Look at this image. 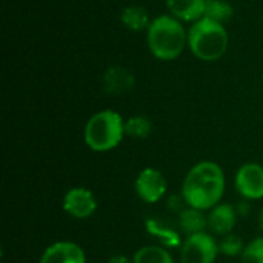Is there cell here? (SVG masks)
<instances>
[{
  "label": "cell",
  "mask_w": 263,
  "mask_h": 263,
  "mask_svg": "<svg viewBox=\"0 0 263 263\" xmlns=\"http://www.w3.org/2000/svg\"><path fill=\"white\" fill-rule=\"evenodd\" d=\"M225 194V173L216 162H199L186 174L182 186L183 202L200 211L219 205Z\"/></svg>",
  "instance_id": "obj_1"
},
{
  "label": "cell",
  "mask_w": 263,
  "mask_h": 263,
  "mask_svg": "<svg viewBox=\"0 0 263 263\" xmlns=\"http://www.w3.org/2000/svg\"><path fill=\"white\" fill-rule=\"evenodd\" d=\"M146 43L157 60L170 62L177 59L188 46V31L180 20L171 14H163L151 20L146 29Z\"/></svg>",
  "instance_id": "obj_2"
},
{
  "label": "cell",
  "mask_w": 263,
  "mask_h": 263,
  "mask_svg": "<svg viewBox=\"0 0 263 263\" xmlns=\"http://www.w3.org/2000/svg\"><path fill=\"white\" fill-rule=\"evenodd\" d=\"M188 48L203 62L219 60L228 48V32L223 23L202 17L188 29Z\"/></svg>",
  "instance_id": "obj_3"
},
{
  "label": "cell",
  "mask_w": 263,
  "mask_h": 263,
  "mask_svg": "<svg viewBox=\"0 0 263 263\" xmlns=\"http://www.w3.org/2000/svg\"><path fill=\"white\" fill-rule=\"evenodd\" d=\"M125 122L112 109L96 112L85 126V143L97 153L114 149L123 139Z\"/></svg>",
  "instance_id": "obj_4"
},
{
  "label": "cell",
  "mask_w": 263,
  "mask_h": 263,
  "mask_svg": "<svg viewBox=\"0 0 263 263\" xmlns=\"http://www.w3.org/2000/svg\"><path fill=\"white\" fill-rule=\"evenodd\" d=\"M219 253V245L213 236L199 233L188 236L182 245L180 260L182 263H214Z\"/></svg>",
  "instance_id": "obj_5"
},
{
  "label": "cell",
  "mask_w": 263,
  "mask_h": 263,
  "mask_svg": "<svg viewBox=\"0 0 263 263\" xmlns=\"http://www.w3.org/2000/svg\"><path fill=\"white\" fill-rule=\"evenodd\" d=\"M236 188L248 200L263 197V166L259 163H245L236 174Z\"/></svg>",
  "instance_id": "obj_6"
},
{
  "label": "cell",
  "mask_w": 263,
  "mask_h": 263,
  "mask_svg": "<svg viewBox=\"0 0 263 263\" xmlns=\"http://www.w3.org/2000/svg\"><path fill=\"white\" fill-rule=\"evenodd\" d=\"M136 191L139 197L146 203L159 202L166 191V180L159 170L146 168L136 180Z\"/></svg>",
  "instance_id": "obj_7"
},
{
  "label": "cell",
  "mask_w": 263,
  "mask_h": 263,
  "mask_svg": "<svg viewBox=\"0 0 263 263\" xmlns=\"http://www.w3.org/2000/svg\"><path fill=\"white\" fill-rule=\"evenodd\" d=\"M96 208V197L86 188H71L63 197V210L76 219H88L94 214Z\"/></svg>",
  "instance_id": "obj_8"
},
{
  "label": "cell",
  "mask_w": 263,
  "mask_h": 263,
  "mask_svg": "<svg viewBox=\"0 0 263 263\" xmlns=\"http://www.w3.org/2000/svg\"><path fill=\"white\" fill-rule=\"evenodd\" d=\"M39 263H86V256L72 242H57L45 250Z\"/></svg>",
  "instance_id": "obj_9"
},
{
  "label": "cell",
  "mask_w": 263,
  "mask_h": 263,
  "mask_svg": "<svg viewBox=\"0 0 263 263\" xmlns=\"http://www.w3.org/2000/svg\"><path fill=\"white\" fill-rule=\"evenodd\" d=\"M237 220V211L230 203L216 205L208 216V228L217 236L231 234Z\"/></svg>",
  "instance_id": "obj_10"
},
{
  "label": "cell",
  "mask_w": 263,
  "mask_h": 263,
  "mask_svg": "<svg viewBox=\"0 0 263 263\" xmlns=\"http://www.w3.org/2000/svg\"><path fill=\"white\" fill-rule=\"evenodd\" d=\"M206 0H166V8L173 17L182 23H194L205 15Z\"/></svg>",
  "instance_id": "obj_11"
},
{
  "label": "cell",
  "mask_w": 263,
  "mask_h": 263,
  "mask_svg": "<svg viewBox=\"0 0 263 263\" xmlns=\"http://www.w3.org/2000/svg\"><path fill=\"white\" fill-rule=\"evenodd\" d=\"M105 88L108 92H125L133 88L134 85V77L133 74L122 68V66H112L105 72Z\"/></svg>",
  "instance_id": "obj_12"
},
{
  "label": "cell",
  "mask_w": 263,
  "mask_h": 263,
  "mask_svg": "<svg viewBox=\"0 0 263 263\" xmlns=\"http://www.w3.org/2000/svg\"><path fill=\"white\" fill-rule=\"evenodd\" d=\"M120 20H122L123 26H126L131 31H143V29H148L151 25L146 9L143 6H137V5L123 8L120 12Z\"/></svg>",
  "instance_id": "obj_13"
},
{
  "label": "cell",
  "mask_w": 263,
  "mask_h": 263,
  "mask_svg": "<svg viewBox=\"0 0 263 263\" xmlns=\"http://www.w3.org/2000/svg\"><path fill=\"white\" fill-rule=\"evenodd\" d=\"M179 225L183 233L188 236L205 233V228H208V217H205L203 211L196 210V208H188L180 213L179 217Z\"/></svg>",
  "instance_id": "obj_14"
},
{
  "label": "cell",
  "mask_w": 263,
  "mask_h": 263,
  "mask_svg": "<svg viewBox=\"0 0 263 263\" xmlns=\"http://www.w3.org/2000/svg\"><path fill=\"white\" fill-rule=\"evenodd\" d=\"M133 263H174L171 254L162 247H143L136 254Z\"/></svg>",
  "instance_id": "obj_15"
},
{
  "label": "cell",
  "mask_w": 263,
  "mask_h": 263,
  "mask_svg": "<svg viewBox=\"0 0 263 263\" xmlns=\"http://www.w3.org/2000/svg\"><path fill=\"white\" fill-rule=\"evenodd\" d=\"M234 15V8L227 0H206L205 5V15L211 20H216L219 23H225Z\"/></svg>",
  "instance_id": "obj_16"
},
{
  "label": "cell",
  "mask_w": 263,
  "mask_h": 263,
  "mask_svg": "<svg viewBox=\"0 0 263 263\" xmlns=\"http://www.w3.org/2000/svg\"><path fill=\"white\" fill-rule=\"evenodd\" d=\"M151 133V122L143 116H133L125 122V134L134 139H145Z\"/></svg>",
  "instance_id": "obj_17"
},
{
  "label": "cell",
  "mask_w": 263,
  "mask_h": 263,
  "mask_svg": "<svg viewBox=\"0 0 263 263\" xmlns=\"http://www.w3.org/2000/svg\"><path fill=\"white\" fill-rule=\"evenodd\" d=\"M245 250V245H243V240L236 236V234H228V236H223L222 242L219 243V251L228 257H236V256H242Z\"/></svg>",
  "instance_id": "obj_18"
},
{
  "label": "cell",
  "mask_w": 263,
  "mask_h": 263,
  "mask_svg": "<svg viewBox=\"0 0 263 263\" xmlns=\"http://www.w3.org/2000/svg\"><path fill=\"white\" fill-rule=\"evenodd\" d=\"M242 263H263V237L251 240L245 247L242 253Z\"/></svg>",
  "instance_id": "obj_19"
},
{
  "label": "cell",
  "mask_w": 263,
  "mask_h": 263,
  "mask_svg": "<svg viewBox=\"0 0 263 263\" xmlns=\"http://www.w3.org/2000/svg\"><path fill=\"white\" fill-rule=\"evenodd\" d=\"M146 225H148V228H149L154 234H157L159 237H162L163 243H166V245H176V243H177V236H176L174 233L165 231V230L159 228L157 225H154L153 222H148Z\"/></svg>",
  "instance_id": "obj_20"
},
{
  "label": "cell",
  "mask_w": 263,
  "mask_h": 263,
  "mask_svg": "<svg viewBox=\"0 0 263 263\" xmlns=\"http://www.w3.org/2000/svg\"><path fill=\"white\" fill-rule=\"evenodd\" d=\"M108 263H133V262H129V259H128V257H125V256H114V257H111V259H109V262Z\"/></svg>",
  "instance_id": "obj_21"
},
{
  "label": "cell",
  "mask_w": 263,
  "mask_h": 263,
  "mask_svg": "<svg viewBox=\"0 0 263 263\" xmlns=\"http://www.w3.org/2000/svg\"><path fill=\"white\" fill-rule=\"evenodd\" d=\"M237 211V210H236ZM248 211H250V206L247 205V202H243V203H240L239 205V211H237V214H240V216H247L248 214Z\"/></svg>",
  "instance_id": "obj_22"
},
{
  "label": "cell",
  "mask_w": 263,
  "mask_h": 263,
  "mask_svg": "<svg viewBox=\"0 0 263 263\" xmlns=\"http://www.w3.org/2000/svg\"><path fill=\"white\" fill-rule=\"evenodd\" d=\"M259 225H260V230L263 231V210L262 213H260V217H259Z\"/></svg>",
  "instance_id": "obj_23"
}]
</instances>
